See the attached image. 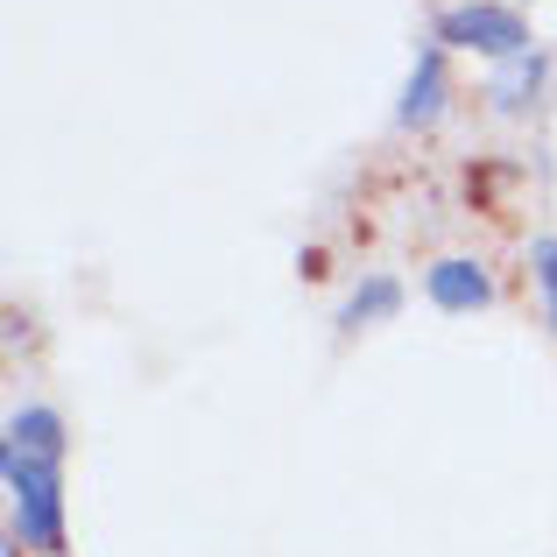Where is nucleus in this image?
Listing matches in <instances>:
<instances>
[{"mask_svg": "<svg viewBox=\"0 0 557 557\" xmlns=\"http://www.w3.org/2000/svg\"><path fill=\"white\" fill-rule=\"evenodd\" d=\"M530 261H536V289H544V318H550V332H557V240H550V233L530 247Z\"/></svg>", "mask_w": 557, "mask_h": 557, "instance_id": "8", "label": "nucleus"}, {"mask_svg": "<svg viewBox=\"0 0 557 557\" xmlns=\"http://www.w3.org/2000/svg\"><path fill=\"white\" fill-rule=\"evenodd\" d=\"M445 92H451V85H445V42H423V50H417V64H409V85H403V107H395V121H403V127H431L437 121V113H445Z\"/></svg>", "mask_w": 557, "mask_h": 557, "instance_id": "4", "label": "nucleus"}, {"mask_svg": "<svg viewBox=\"0 0 557 557\" xmlns=\"http://www.w3.org/2000/svg\"><path fill=\"white\" fill-rule=\"evenodd\" d=\"M8 445L36 451V459H64V417H57V409H14L8 417Z\"/></svg>", "mask_w": 557, "mask_h": 557, "instance_id": "7", "label": "nucleus"}, {"mask_svg": "<svg viewBox=\"0 0 557 557\" xmlns=\"http://www.w3.org/2000/svg\"><path fill=\"white\" fill-rule=\"evenodd\" d=\"M64 459H36L22 445H0V473H8V516L22 550H64Z\"/></svg>", "mask_w": 557, "mask_h": 557, "instance_id": "1", "label": "nucleus"}, {"mask_svg": "<svg viewBox=\"0 0 557 557\" xmlns=\"http://www.w3.org/2000/svg\"><path fill=\"white\" fill-rule=\"evenodd\" d=\"M544 71H550V57L544 50H522V57H508V64H494V78H487V99L502 113H522L536 92H544Z\"/></svg>", "mask_w": 557, "mask_h": 557, "instance_id": "5", "label": "nucleus"}, {"mask_svg": "<svg viewBox=\"0 0 557 557\" xmlns=\"http://www.w3.org/2000/svg\"><path fill=\"white\" fill-rule=\"evenodd\" d=\"M395 311H403V283H395V275H368V283L346 297L339 325H346V332H360V325H381V318H395Z\"/></svg>", "mask_w": 557, "mask_h": 557, "instance_id": "6", "label": "nucleus"}, {"mask_svg": "<svg viewBox=\"0 0 557 557\" xmlns=\"http://www.w3.org/2000/svg\"><path fill=\"white\" fill-rule=\"evenodd\" d=\"M423 297H431L437 311H487L494 304V275L480 269V261H466V255H445V261L423 269Z\"/></svg>", "mask_w": 557, "mask_h": 557, "instance_id": "3", "label": "nucleus"}, {"mask_svg": "<svg viewBox=\"0 0 557 557\" xmlns=\"http://www.w3.org/2000/svg\"><path fill=\"white\" fill-rule=\"evenodd\" d=\"M431 36L445 42V50H480V57H494V64L530 50V22L516 14V0H466V8H445Z\"/></svg>", "mask_w": 557, "mask_h": 557, "instance_id": "2", "label": "nucleus"}]
</instances>
